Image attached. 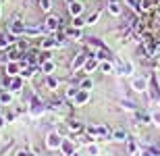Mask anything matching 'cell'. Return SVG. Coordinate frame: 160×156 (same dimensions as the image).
Segmentation results:
<instances>
[{"instance_id":"cell-7","label":"cell","mask_w":160,"mask_h":156,"mask_svg":"<svg viewBox=\"0 0 160 156\" xmlns=\"http://www.w3.org/2000/svg\"><path fill=\"white\" fill-rule=\"evenodd\" d=\"M6 73H8L11 77H15L17 73H21V65H19V63H15V60H11V65L6 67Z\"/></svg>"},{"instance_id":"cell-23","label":"cell","mask_w":160,"mask_h":156,"mask_svg":"<svg viewBox=\"0 0 160 156\" xmlns=\"http://www.w3.org/2000/svg\"><path fill=\"white\" fill-rule=\"evenodd\" d=\"M83 19H79V17H73V27H83Z\"/></svg>"},{"instance_id":"cell-17","label":"cell","mask_w":160,"mask_h":156,"mask_svg":"<svg viewBox=\"0 0 160 156\" xmlns=\"http://www.w3.org/2000/svg\"><path fill=\"white\" fill-rule=\"evenodd\" d=\"M69 129H71V131H81V123H79V121H71V123H69Z\"/></svg>"},{"instance_id":"cell-31","label":"cell","mask_w":160,"mask_h":156,"mask_svg":"<svg viewBox=\"0 0 160 156\" xmlns=\"http://www.w3.org/2000/svg\"><path fill=\"white\" fill-rule=\"evenodd\" d=\"M0 127H4V119L2 117H0Z\"/></svg>"},{"instance_id":"cell-1","label":"cell","mask_w":160,"mask_h":156,"mask_svg":"<svg viewBox=\"0 0 160 156\" xmlns=\"http://www.w3.org/2000/svg\"><path fill=\"white\" fill-rule=\"evenodd\" d=\"M46 146L50 148V150H54V148H60V146H62V139H60L58 133H50V135H48V139H46Z\"/></svg>"},{"instance_id":"cell-29","label":"cell","mask_w":160,"mask_h":156,"mask_svg":"<svg viewBox=\"0 0 160 156\" xmlns=\"http://www.w3.org/2000/svg\"><path fill=\"white\" fill-rule=\"evenodd\" d=\"M17 156H31V154H29V152H25V150H21V152H19Z\"/></svg>"},{"instance_id":"cell-19","label":"cell","mask_w":160,"mask_h":156,"mask_svg":"<svg viewBox=\"0 0 160 156\" xmlns=\"http://www.w3.org/2000/svg\"><path fill=\"white\" fill-rule=\"evenodd\" d=\"M52 46H56V40H44V42H42V48H52Z\"/></svg>"},{"instance_id":"cell-8","label":"cell","mask_w":160,"mask_h":156,"mask_svg":"<svg viewBox=\"0 0 160 156\" xmlns=\"http://www.w3.org/2000/svg\"><path fill=\"white\" fill-rule=\"evenodd\" d=\"M8 88H11V92H19L21 88H23V79H21V77H12Z\"/></svg>"},{"instance_id":"cell-26","label":"cell","mask_w":160,"mask_h":156,"mask_svg":"<svg viewBox=\"0 0 160 156\" xmlns=\"http://www.w3.org/2000/svg\"><path fill=\"white\" fill-rule=\"evenodd\" d=\"M77 88H69V90H67V96H69V98H75V96H77Z\"/></svg>"},{"instance_id":"cell-18","label":"cell","mask_w":160,"mask_h":156,"mask_svg":"<svg viewBox=\"0 0 160 156\" xmlns=\"http://www.w3.org/2000/svg\"><path fill=\"white\" fill-rule=\"evenodd\" d=\"M100 69H102L104 73H112V65H110L108 60H104V63H102V65H100Z\"/></svg>"},{"instance_id":"cell-21","label":"cell","mask_w":160,"mask_h":156,"mask_svg":"<svg viewBox=\"0 0 160 156\" xmlns=\"http://www.w3.org/2000/svg\"><path fill=\"white\" fill-rule=\"evenodd\" d=\"M98 17H100V13H94V15H89V17H88V25H94L96 21H98Z\"/></svg>"},{"instance_id":"cell-28","label":"cell","mask_w":160,"mask_h":156,"mask_svg":"<svg viewBox=\"0 0 160 156\" xmlns=\"http://www.w3.org/2000/svg\"><path fill=\"white\" fill-rule=\"evenodd\" d=\"M6 42H8V40H6L4 36H0V48H4V46H6Z\"/></svg>"},{"instance_id":"cell-5","label":"cell","mask_w":160,"mask_h":156,"mask_svg":"<svg viewBox=\"0 0 160 156\" xmlns=\"http://www.w3.org/2000/svg\"><path fill=\"white\" fill-rule=\"evenodd\" d=\"M58 23H60V19L50 15V17L46 19V29H48V31H56V29H58Z\"/></svg>"},{"instance_id":"cell-27","label":"cell","mask_w":160,"mask_h":156,"mask_svg":"<svg viewBox=\"0 0 160 156\" xmlns=\"http://www.w3.org/2000/svg\"><path fill=\"white\" fill-rule=\"evenodd\" d=\"M135 150H137L135 142H129V152H131V154H135Z\"/></svg>"},{"instance_id":"cell-9","label":"cell","mask_w":160,"mask_h":156,"mask_svg":"<svg viewBox=\"0 0 160 156\" xmlns=\"http://www.w3.org/2000/svg\"><path fill=\"white\" fill-rule=\"evenodd\" d=\"M96 67H98V58H96V56H89L88 58V63H85V71L88 73H92L96 69Z\"/></svg>"},{"instance_id":"cell-2","label":"cell","mask_w":160,"mask_h":156,"mask_svg":"<svg viewBox=\"0 0 160 156\" xmlns=\"http://www.w3.org/2000/svg\"><path fill=\"white\" fill-rule=\"evenodd\" d=\"M89 100V92L88 90H81L79 88V92H77V96H75V106H83V104Z\"/></svg>"},{"instance_id":"cell-32","label":"cell","mask_w":160,"mask_h":156,"mask_svg":"<svg viewBox=\"0 0 160 156\" xmlns=\"http://www.w3.org/2000/svg\"><path fill=\"white\" fill-rule=\"evenodd\" d=\"M142 156H152V152H143V154Z\"/></svg>"},{"instance_id":"cell-13","label":"cell","mask_w":160,"mask_h":156,"mask_svg":"<svg viewBox=\"0 0 160 156\" xmlns=\"http://www.w3.org/2000/svg\"><path fill=\"white\" fill-rule=\"evenodd\" d=\"M108 11L112 13V15H121V6H119V2H110V4H108Z\"/></svg>"},{"instance_id":"cell-4","label":"cell","mask_w":160,"mask_h":156,"mask_svg":"<svg viewBox=\"0 0 160 156\" xmlns=\"http://www.w3.org/2000/svg\"><path fill=\"white\" fill-rule=\"evenodd\" d=\"M69 13H71V17H79V15L83 13V4H81V2H77V0L71 2V4H69Z\"/></svg>"},{"instance_id":"cell-10","label":"cell","mask_w":160,"mask_h":156,"mask_svg":"<svg viewBox=\"0 0 160 156\" xmlns=\"http://www.w3.org/2000/svg\"><path fill=\"white\" fill-rule=\"evenodd\" d=\"M67 36L79 40V38H81V31H79V27H69V29H67Z\"/></svg>"},{"instance_id":"cell-25","label":"cell","mask_w":160,"mask_h":156,"mask_svg":"<svg viewBox=\"0 0 160 156\" xmlns=\"http://www.w3.org/2000/svg\"><path fill=\"white\" fill-rule=\"evenodd\" d=\"M92 88V79H83L81 81V90H89Z\"/></svg>"},{"instance_id":"cell-20","label":"cell","mask_w":160,"mask_h":156,"mask_svg":"<svg viewBox=\"0 0 160 156\" xmlns=\"http://www.w3.org/2000/svg\"><path fill=\"white\" fill-rule=\"evenodd\" d=\"M108 56H110V54H108L106 50H98V52H96V58L98 60H104V58H108Z\"/></svg>"},{"instance_id":"cell-33","label":"cell","mask_w":160,"mask_h":156,"mask_svg":"<svg viewBox=\"0 0 160 156\" xmlns=\"http://www.w3.org/2000/svg\"><path fill=\"white\" fill-rule=\"evenodd\" d=\"M67 2H69V4H71V2H75V0H67Z\"/></svg>"},{"instance_id":"cell-16","label":"cell","mask_w":160,"mask_h":156,"mask_svg":"<svg viewBox=\"0 0 160 156\" xmlns=\"http://www.w3.org/2000/svg\"><path fill=\"white\" fill-rule=\"evenodd\" d=\"M11 100H12L11 92H2V94H0V102H2V104H8Z\"/></svg>"},{"instance_id":"cell-12","label":"cell","mask_w":160,"mask_h":156,"mask_svg":"<svg viewBox=\"0 0 160 156\" xmlns=\"http://www.w3.org/2000/svg\"><path fill=\"white\" fill-rule=\"evenodd\" d=\"M112 138L117 139V142H125V139H127V133H125L123 129H117V131L112 133Z\"/></svg>"},{"instance_id":"cell-6","label":"cell","mask_w":160,"mask_h":156,"mask_svg":"<svg viewBox=\"0 0 160 156\" xmlns=\"http://www.w3.org/2000/svg\"><path fill=\"white\" fill-rule=\"evenodd\" d=\"M11 33H12V36L25 33V25L21 23V21H15V23H11Z\"/></svg>"},{"instance_id":"cell-15","label":"cell","mask_w":160,"mask_h":156,"mask_svg":"<svg viewBox=\"0 0 160 156\" xmlns=\"http://www.w3.org/2000/svg\"><path fill=\"white\" fill-rule=\"evenodd\" d=\"M60 148H62V152H65L67 156H71V154H73V146H71V142H62V146H60Z\"/></svg>"},{"instance_id":"cell-3","label":"cell","mask_w":160,"mask_h":156,"mask_svg":"<svg viewBox=\"0 0 160 156\" xmlns=\"http://www.w3.org/2000/svg\"><path fill=\"white\" fill-rule=\"evenodd\" d=\"M88 58H89V56H88V54H85V52L77 54V58L73 60V65H71V69H73V71H77V69H79V67H81V65H85V63H88Z\"/></svg>"},{"instance_id":"cell-14","label":"cell","mask_w":160,"mask_h":156,"mask_svg":"<svg viewBox=\"0 0 160 156\" xmlns=\"http://www.w3.org/2000/svg\"><path fill=\"white\" fill-rule=\"evenodd\" d=\"M42 71H44V73H52L54 71V63H52V60H46V63L42 65Z\"/></svg>"},{"instance_id":"cell-30","label":"cell","mask_w":160,"mask_h":156,"mask_svg":"<svg viewBox=\"0 0 160 156\" xmlns=\"http://www.w3.org/2000/svg\"><path fill=\"white\" fill-rule=\"evenodd\" d=\"M154 121H158V125H160V113H156V114H154Z\"/></svg>"},{"instance_id":"cell-34","label":"cell","mask_w":160,"mask_h":156,"mask_svg":"<svg viewBox=\"0 0 160 156\" xmlns=\"http://www.w3.org/2000/svg\"><path fill=\"white\" fill-rule=\"evenodd\" d=\"M73 156H77V154H73Z\"/></svg>"},{"instance_id":"cell-22","label":"cell","mask_w":160,"mask_h":156,"mask_svg":"<svg viewBox=\"0 0 160 156\" xmlns=\"http://www.w3.org/2000/svg\"><path fill=\"white\" fill-rule=\"evenodd\" d=\"M46 85H48V88H52V90H54V88L58 85V81H56V79H54V77H48V79H46Z\"/></svg>"},{"instance_id":"cell-11","label":"cell","mask_w":160,"mask_h":156,"mask_svg":"<svg viewBox=\"0 0 160 156\" xmlns=\"http://www.w3.org/2000/svg\"><path fill=\"white\" fill-rule=\"evenodd\" d=\"M133 88H135L137 92H143V90H146V79H143V77L135 79V81H133Z\"/></svg>"},{"instance_id":"cell-24","label":"cell","mask_w":160,"mask_h":156,"mask_svg":"<svg viewBox=\"0 0 160 156\" xmlns=\"http://www.w3.org/2000/svg\"><path fill=\"white\" fill-rule=\"evenodd\" d=\"M42 11H50V0H40Z\"/></svg>"}]
</instances>
